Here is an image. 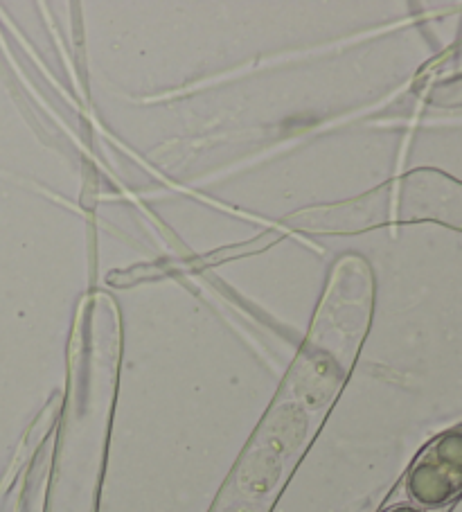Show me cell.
Masks as SVG:
<instances>
[{"label": "cell", "mask_w": 462, "mask_h": 512, "mask_svg": "<svg viewBox=\"0 0 462 512\" xmlns=\"http://www.w3.org/2000/svg\"><path fill=\"white\" fill-rule=\"evenodd\" d=\"M404 492L413 506L442 508L462 494V425L426 445L408 470Z\"/></svg>", "instance_id": "6da1fadb"}, {"label": "cell", "mask_w": 462, "mask_h": 512, "mask_svg": "<svg viewBox=\"0 0 462 512\" xmlns=\"http://www.w3.org/2000/svg\"><path fill=\"white\" fill-rule=\"evenodd\" d=\"M381 512H429V510H424L420 506H413V503H397V506H388L386 510H381Z\"/></svg>", "instance_id": "7a4b0ae2"}]
</instances>
